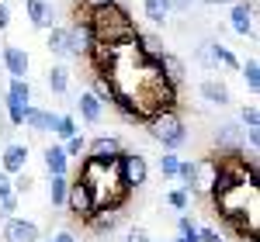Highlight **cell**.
I'll use <instances>...</instances> for the list:
<instances>
[{
	"label": "cell",
	"mask_w": 260,
	"mask_h": 242,
	"mask_svg": "<svg viewBox=\"0 0 260 242\" xmlns=\"http://www.w3.org/2000/svg\"><path fill=\"white\" fill-rule=\"evenodd\" d=\"M167 4H170V14H187L194 0H167Z\"/></svg>",
	"instance_id": "836d02e7"
},
{
	"label": "cell",
	"mask_w": 260,
	"mask_h": 242,
	"mask_svg": "<svg viewBox=\"0 0 260 242\" xmlns=\"http://www.w3.org/2000/svg\"><path fill=\"white\" fill-rule=\"evenodd\" d=\"M156 242H174V239H156Z\"/></svg>",
	"instance_id": "f6af8a7d"
},
{
	"label": "cell",
	"mask_w": 260,
	"mask_h": 242,
	"mask_svg": "<svg viewBox=\"0 0 260 242\" xmlns=\"http://www.w3.org/2000/svg\"><path fill=\"white\" fill-rule=\"evenodd\" d=\"M24 11H28V18L35 28H52L56 24V7H52V0H24Z\"/></svg>",
	"instance_id": "4fadbf2b"
},
{
	"label": "cell",
	"mask_w": 260,
	"mask_h": 242,
	"mask_svg": "<svg viewBox=\"0 0 260 242\" xmlns=\"http://www.w3.org/2000/svg\"><path fill=\"white\" fill-rule=\"evenodd\" d=\"M194 59H198V66H205V69H219V66H229V69H240V62H236V56L222 45V42L215 38H205L194 49Z\"/></svg>",
	"instance_id": "8992f818"
},
{
	"label": "cell",
	"mask_w": 260,
	"mask_h": 242,
	"mask_svg": "<svg viewBox=\"0 0 260 242\" xmlns=\"http://www.w3.org/2000/svg\"><path fill=\"white\" fill-rule=\"evenodd\" d=\"M66 208H70L80 222H87V218L94 215V208H98V194H94V187L83 180V177L70 183V190H66Z\"/></svg>",
	"instance_id": "5b68a950"
},
{
	"label": "cell",
	"mask_w": 260,
	"mask_h": 242,
	"mask_svg": "<svg viewBox=\"0 0 260 242\" xmlns=\"http://www.w3.org/2000/svg\"><path fill=\"white\" fill-rule=\"evenodd\" d=\"M87 21L94 28V38L108 42V45H128L136 38V21L128 18V11L115 4V0H104L98 7H87Z\"/></svg>",
	"instance_id": "6da1fadb"
},
{
	"label": "cell",
	"mask_w": 260,
	"mask_h": 242,
	"mask_svg": "<svg viewBox=\"0 0 260 242\" xmlns=\"http://www.w3.org/2000/svg\"><path fill=\"white\" fill-rule=\"evenodd\" d=\"M115 170H118V180L121 187L132 194V190H139L142 183L149 180V163L142 152H132V149H121L118 159H115Z\"/></svg>",
	"instance_id": "3957f363"
},
{
	"label": "cell",
	"mask_w": 260,
	"mask_h": 242,
	"mask_svg": "<svg viewBox=\"0 0 260 242\" xmlns=\"http://www.w3.org/2000/svg\"><path fill=\"white\" fill-rule=\"evenodd\" d=\"M52 242H77V235H73V232H59Z\"/></svg>",
	"instance_id": "60d3db41"
},
{
	"label": "cell",
	"mask_w": 260,
	"mask_h": 242,
	"mask_svg": "<svg viewBox=\"0 0 260 242\" xmlns=\"http://www.w3.org/2000/svg\"><path fill=\"white\" fill-rule=\"evenodd\" d=\"M77 107H80V118L90 121V125L101 121V114H104V104L98 101V94H94V90H83L80 97H77Z\"/></svg>",
	"instance_id": "d6986e66"
},
{
	"label": "cell",
	"mask_w": 260,
	"mask_h": 242,
	"mask_svg": "<svg viewBox=\"0 0 260 242\" xmlns=\"http://www.w3.org/2000/svg\"><path fill=\"white\" fill-rule=\"evenodd\" d=\"M90 90L98 94V101H101V104H111V97L118 94V80H115L111 73H108V76H104V73H94V83H90Z\"/></svg>",
	"instance_id": "603a6c76"
},
{
	"label": "cell",
	"mask_w": 260,
	"mask_h": 242,
	"mask_svg": "<svg viewBox=\"0 0 260 242\" xmlns=\"http://www.w3.org/2000/svg\"><path fill=\"white\" fill-rule=\"evenodd\" d=\"M156 69H160V76L167 83H184V59L180 56H174V52H163L160 59H156Z\"/></svg>",
	"instance_id": "e0dca14e"
},
{
	"label": "cell",
	"mask_w": 260,
	"mask_h": 242,
	"mask_svg": "<svg viewBox=\"0 0 260 242\" xmlns=\"http://www.w3.org/2000/svg\"><path fill=\"white\" fill-rule=\"evenodd\" d=\"M142 14H146V21H153V24H163V21L170 18V4L167 0H146L142 4Z\"/></svg>",
	"instance_id": "d4e9b609"
},
{
	"label": "cell",
	"mask_w": 260,
	"mask_h": 242,
	"mask_svg": "<svg viewBox=\"0 0 260 242\" xmlns=\"http://www.w3.org/2000/svg\"><path fill=\"white\" fill-rule=\"evenodd\" d=\"M83 7H98V4H104V0H80Z\"/></svg>",
	"instance_id": "b9f144b4"
},
{
	"label": "cell",
	"mask_w": 260,
	"mask_h": 242,
	"mask_svg": "<svg viewBox=\"0 0 260 242\" xmlns=\"http://www.w3.org/2000/svg\"><path fill=\"white\" fill-rule=\"evenodd\" d=\"M198 94L208 104H219V107H222V104H229V87H225L222 80H201Z\"/></svg>",
	"instance_id": "44dd1931"
},
{
	"label": "cell",
	"mask_w": 260,
	"mask_h": 242,
	"mask_svg": "<svg viewBox=\"0 0 260 242\" xmlns=\"http://www.w3.org/2000/svg\"><path fill=\"white\" fill-rule=\"evenodd\" d=\"M62 149H66V156H70V159H77V156H80L83 149H87V142H83V135L77 132V135H70V139H62Z\"/></svg>",
	"instance_id": "4dcf8cb0"
},
{
	"label": "cell",
	"mask_w": 260,
	"mask_h": 242,
	"mask_svg": "<svg viewBox=\"0 0 260 242\" xmlns=\"http://www.w3.org/2000/svg\"><path fill=\"white\" fill-rule=\"evenodd\" d=\"M59 139H70V135H77L80 128H77V118L73 114H59V121H56V128H52Z\"/></svg>",
	"instance_id": "f1b7e54d"
},
{
	"label": "cell",
	"mask_w": 260,
	"mask_h": 242,
	"mask_svg": "<svg viewBox=\"0 0 260 242\" xmlns=\"http://www.w3.org/2000/svg\"><path fill=\"white\" fill-rule=\"evenodd\" d=\"M45 83H49L52 94H66V90H70V69H66V66H52L49 76H45Z\"/></svg>",
	"instance_id": "484cf974"
},
{
	"label": "cell",
	"mask_w": 260,
	"mask_h": 242,
	"mask_svg": "<svg viewBox=\"0 0 260 242\" xmlns=\"http://www.w3.org/2000/svg\"><path fill=\"white\" fill-rule=\"evenodd\" d=\"M246 242H257V235H246Z\"/></svg>",
	"instance_id": "ee69618b"
},
{
	"label": "cell",
	"mask_w": 260,
	"mask_h": 242,
	"mask_svg": "<svg viewBox=\"0 0 260 242\" xmlns=\"http://www.w3.org/2000/svg\"><path fill=\"white\" fill-rule=\"evenodd\" d=\"M253 14H257L253 0H233V14H229L233 31L236 35H253Z\"/></svg>",
	"instance_id": "9c48e42d"
},
{
	"label": "cell",
	"mask_w": 260,
	"mask_h": 242,
	"mask_svg": "<svg viewBox=\"0 0 260 242\" xmlns=\"http://www.w3.org/2000/svg\"><path fill=\"white\" fill-rule=\"evenodd\" d=\"M198 242H225L215 228H198Z\"/></svg>",
	"instance_id": "e575fe53"
},
{
	"label": "cell",
	"mask_w": 260,
	"mask_h": 242,
	"mask_svg": "<svg viewBox=\"0 0 260 242\" xmlns=\"http://www.w3.org/2000/svg\"><path fill=\"white\" fill-rule=\"evenodd\" d=\"M132 45H136V49H139V52H142V56H146L149 62H156V59L163 56V38H160V35H149V31H136Z\"/></svg>",
	"instance_id": "ac0fdd59"
},
{
	"label": "cell",
	"mask_w": 260,
	"mask_h": 242,
	"mask_svg": "<svg viewBox=\"0 0 260 242\" xmlns=\"http://www.w3.org/2000/svg\"><path fill=\"white\" fill-rule=\"evenodd\" d=\"M187 201H191V190H187V187H180V190H170V194H167V204H170L174 211H184Z\"/></svg>",
	"instance_id": "1f68e13d"
},
{
	"label": "cell",
	"mask_w": 260,
	"mask_h": 242,
	"mask_svg": "<svg viewBox=\"0 0 260 242\" xmlns=\"http://www.w3.org/2000/svg\"><path fill=\"white\" fill-rule=\"evenodd\" d=\"M240 69H243V80H246V87L257 94V90H260V62H257V59H250V62H243Z\"/></svg>",
	"instance_id": "83f0119b"
},
{
	"label": "cell",
	"mask_w": 260,
	"mask_h": 242,
	"mask_svg": "<svg viewBox=\"0 0 260 242\" xmlns=\"http://www.w3.org/2000/svg\"><path fill=\"white\" fill-rule=\"evenodd\" d=\"M28 166V145H21V142H7L4 145V156H0V170L4 173H21Z\"/></svg>",
	"instance_id": "7c38bea8"
},
{
	"label": "cell",
	"mask_w": 260,
	"mask_h": 242,
	"mask_svg": "<svg viewBox=\"0 0 260 242\" xmlns=\"http://www.w3.org/2000/svg\"><path fill=\"white\" fill-rule=\"evenodd\" d=\"M14 177H18V180H11V183H14V190H31V177H24V170L14 173Z\"/></svg>",
	"instance_id": "8d00e7d4"
},
{
	"label": "cell",
	"mask_w": 260,
	"mask_h": 242,
	"mask_svg": "<svg viewBox=\"0 0 260 242\" xmlns=\"http://www.w3.org/2000/svg\"><path fill=\"white\" fill-rule=\"evenodd\" d=\"M49 201L56 208H66V190H70V173H49Z\"/></svg>",
	"instance_id": "cb8c5ba5"
},
{
	"label": "cell",
	"mask_w": 260,
	"mask_h": 242,
	"mask_svg": "<svg viewBox=\"0 0 260 242\" xmlns=\"http://www.w3.org/2000/svg\"><path fill=\"white\" fill-rule=\"evenodd\" d=\"M125 242H149V232H146V228H128Z\"/></svg>",
	"instance_id": "d590c367"
},
{
	"label": "cell",
	"mask_w": 260,
	"mask_h": 242,
	"mask_svg": "<svg viewBox=\"0 0 260 242\" xmlns=\"http://www.w3.org/2000/svg\"><path fill=\"white\" fill-rule=\"evenodd\" d=\"M201 4H233V0H201Z\"/></svg>",
	"instance_id": "7bdbcfd3"
},
{
	"label": "cell",
	"mask_w": 260,
	"mask_h": 242,
	"mask_svg": "<svg viewBox=\"0 0 260 242\" xmlns=\"http://www.w3.org/2000/svg\"><path fill=\"white\" fill-rule=\"evenodd\" d=\"M4 242H39L42 239V232H39V225L35 222H28V218H4Z\"/></svg>",
	"instance_id": "ba28073f"
},
{
	"label": "cell",
	"mask_w": 260,
	"mask_h": 242,
	"mask_svg": "<svg viewBox=\"0 0 260 242\" xmlns=\"http://www.w3.org/2000/svg\"><path fill=\"white\" fill-rule=\"evenodd\" d=\"M0 59H4V69H7V76H28V52L21 49V45H4L0 49Z\"/></svg>",
	"instance_id": "8fae6325"
},
{
	"label": "cell",
	"mask_w": 260,
	"mask_h": 242,
	"mask_svg": "<svg viewBox=\"0 0 260 242\" xmlns=\"http://www.w3.org/2000/svg\"><path fill=\"white\" fill-rule=\"evenodd\" d=\"M146 132L149 139L160 142L163 149H180L187 142V128H184V118L177 114V107H167V111H156L146 118Z\"/></svg>",
	"instance_id": "7a4b0ae2"
},
{
	"label": "cell",
	"mask_w": 260,
	"mask_h": 242,
	"mask_svg": "<svg viewBox=\"0 0 260 242\" xmlns=\"http://www.w3.org/2000/svg\"><path fill=\"white\" fill-rule=\"evenodd\" d=\"M215 142H219V149H225V152H243V145H246V128L236 125V121H229V125L219 128Z\"/></svg>",
	"instance_id": "5bb4252c"
},
{
	"label": "cell",
	"mask_w": 260,
	"mask_h": 242,
	"mask_svg": "<svg viewBox=\"0 0 260 242\" xmlns=\"http://www.w3.org/2000/svg\"><path fill=\"white\" fill-rule=\"evenodd\" d=\"M7 24H11V7L0 0V31H7Z\"/></svg>",
	"instance_id": "74e56055"
},
{
	"label": "cell",
	"mask_w": 260,
	"mask_h": 242,
	"mask_svg": "<svg viewBox=\"0 0 260 242\" xmlns=\"http://www.w3.org/2000/svg\"><path fill=\"white\" fill-rule=\"evenodd\" d=\"M240 125L243 128H260V107L257 104H246L240 111Z\"/></svg>",
	"instance_id": "f546056e"
},
{
	"label": "cell",
	"mask_w": 260,
	"mask_h": 242,
	"mask_svg": "<svg viewBox=\"0 0 260 242\" xmlns=\"http://www.w3.org/2000/svg\"><path fill=\"white\" fill-rule=\"evenodd\" d=\"M7 190H14V183H11V173L0 170V194H7Z\"/></svg>",
	"instance_id": "ab89813d"
},
{
	"label": "cell",
	"mask_w": 260,
	"mask_h": 242,
	"mask_svg": "<svg viewBox=\"0 0 260 242\" xmlns=\"http://www.w3.org/2000/svg\"><path fill=\"white\" fill-rule=\"evenodd\" d=\"M219 173L222 159H215V156H201L198 163H191V194H215Z\"/></svg>",
	"instance_id": "277c9868"
},
{
	"label": "cell",
	"mask_w": 260,
	"mask_h": 242,
	"mask_svg": "<svg viewBox=\"0 0 260 242\" xmlns=\"http://www.w3.org/2000/svg\"><path fill=\"white\" fill-rule=\"evenodd\" d=\"M11 132H14V125L7 121V114H0V139H11Z\"/></svg>",
	"instance_id": "f35d334b"
},
{
	"label": "cell",
	"mask_w": 260,
	"mask_h": 242,
	"mask_svg": "<svg viewBox=\"0 0 260 242\" xmlns=\"http://www.w3.org/2000/svg\"><path fill=\"white\" fill-rule=\"evenodd\" d=\"M56 121H59V114H52V111H42V107H24V128H31V132H52L56 128Z\"/></svg>",
	"instance_id": "2e32d148"
},
{
	"label": "cell",
	"mask_w": 260,
	"mask_h": 242,
	"mask_svg": "<svg viewBox=\"0 0 260 242\" xmlns=\"http://www.w3.org/2000/svg\"><path fill=\"white\" fill-rule=\"evenodd\" d=\"M45 49L56 56V59H73L70 56V35H66V28H49V42H45Z\"/></svg>",
	"instance_id": "ffe728a7"
},
{
	"label": "cell",
	"mask_w": 260,
	"mask_h": 242,
	"mask_svg": "<svg viewBox=\"0 0 260 242\" xmlns=\"http://www.w3.org/2000/svg\"><path fill=\"white\" fill-rule=\"evenodd\" d=\"M177 170H180L177 149H163V156H160V173H163V180H177Z\"/></svg>",
	"instance_id": "4316f807"
},
{
	"label": "cell",
	"mask_w": 260,
	"mask_h": 242,
	"mask_svg": "<svg viewBox=\"0 0 260 242\" xmlns=\"http://www.w3.org/2000/svg\"><path fill=\"white\" fill-rule=\"evenodd\" d=\"M66 35H70V56H73V59H87L90 49H94V42H98L87 18H77L70 28H66Z\"/></svg>",
	"instance_id": "52a82bcc"
},
{
	"label": "cell",
	"mask_w": 260,
	"mask_h": 242,
	"mask_svg": "<svg viewBox=\"0 0 260 242\" xmlns=\"http://www.w3.org/2000/svg\"><path fill=\"white\" fill-rule=\"evenodd\" d=\"M42 159H45V170L49 173H70V156H66L62 145H49L42 152Z\"/></svg>",
	"instance_id": "7402d4cb"
},
{
	"label": "cell",
	"mask_w": 260,
	"mask_h": 242,
	"mask_svg": "<svg viewBox=\"0 0 260 242\" xmlns=\"http://www.w3.org/2000/svg\"><path fill=\"white\" fill-rule=\"evenodd\" d=\"M118 222H121V208H115V204H98L94 215L87 218V225L94 232H101V235H108L111 228H118Z\"/></svg>",
	"instance_id": "30bf717a"
},
{
	"label": "cell",
	"mask_w": 260,
	"mask_h": 242,
	"mask_svg": "<svg viewBox=\"0 0 260 242\" xmlns=\"http://www.w3.org/2000/svg\"><path fill=\"white\" fill-rule=\"evenodd\" d=\"M87 152H90V159H98V163H115L118 152H121V142L115 135H98V139L87 145Z\"/></svg>",
	"instance_id": "9a60e30c"
},
{
	"label": "cell",
	"mask_w": 260,
	"mask_h": 242,
	"mask_svg": "<svg viewBox=\"0 0 260 242\" xmlns=\"http://www.w3.org/2000/svg\"><path fill=\"white\" fill-rule=\"evenodd\" d=\"M14 211H18V194H14V190L0 194V218H11Z\"/></svg>",
	"instance_id": "d6a6232c"
}]
</instances>
